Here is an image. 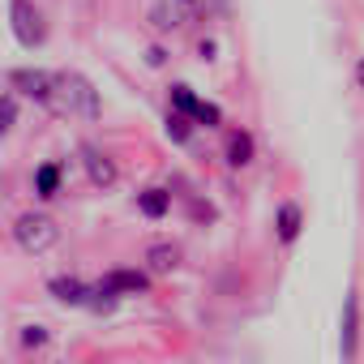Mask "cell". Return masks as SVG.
Masks as SVG:
<instances>
[{
    "label": "cell",
    "instance_id": "cell-19",
    "mask_svg": "<svg viewBox=\"0 0 364 364\" xmlns=\"http://www.w3.org/2000/svg\"><path fill=\"white\" fill-rule=\"evenodd\" d=\"M18 124V90H5V133H14Z\"/></svg>",
    "mask_w": 364,
    "mask_h": 364
},
{
    "label": "cell",
    "instance_id": "cell-16",
    "mask_svg": "<svg viewBox=\"0 0 364 364\" xmlns=\"http://www.w3.org/2000/svg\"><path fill=\"white\" fill-rule=\"evenodd\" d=\"M198 107H202V99L193 95V86H185V82H176V86H171V112L198 120Z\"/></svg>",
    "mask_w": 364,
    "mask_h": 364
},
{
    "label": "cell",
    "instance_id": "cell-12",
    "mask_svg": "<svg viewBox=\"0 0 364 364\" xmlns=\"http://www.w3.org/2000/svg\"><path fill=\"white\" fill-rule=\"evenodd\" d=\"M60 176H65L60 163H39V167H35V198L52 202V198L60 193Z\"/></svg>",
    "mask_w": 364,
    "mask_h": 364
},
{
    "label": "cell",
    "instance_id": "cell-22",
    "mask_svg": "<svg viewBox=\"0 0 364 364\" xmlns=\"http://www.w3.org/2000/svg\"><path fill=\"white\" fill-rule=\"evenodd\" d=\"M180 5H185L189 14H202V5H206V0H180Z\"/></svg>",
    "mask_w": 364,
    "mask_h": 364
},
{
    "label": "cell",
    "instance_id": "cell-21",
    "mask_svg": "<svg viewBox=\"0 0 364 364\" xmlns=\"http://www.w3.org/2000/svg\"><path fill=\"white\" fill-rule=\"evenodd\" d=\"M215 52H219L215 39H202V43H198V56H202V60H215Z\"/></svg>",
    "mask_w": 364,
    "mask_h": 364
},
{
    "label": "cell",
    "instance_id": "cell-5",
    "mask_svg": "<svg viewBox=\"0 0 364 364\" xmlns=\"http://www.w3.org/2000/svg\"><path fill=\"white\" fill-rule=\"evenodd\" d=\"M77 154H82V167H86V176H90V185H95V189H112L116 180H120V167H116V159H112L107 150L82 141Z\"/></svg>",
    "mask_w": 364,
    "mask_h": 364
},
{
    "label": "cell",
    "instance_id": "cell-20",
    "mask_svg": "<svg viewBox=\"0 0 364 364\" xmlns=\"http://www.w3.org/2000/svg\"><path fill=\"white\" fill-rule=\"evenodd\" d=\"M146 65H150V69H163V65H167V52H163V48H150V52H146Z\"/></svg>",
    "mask_w": 364,
    "mask_h": 364
},
{
    "label": "cell",
    "instance_id": "cell-18",
    "mask_svg": "<svg viewBox=\"0 0 364 364\" xmlns=\"http://www.w3.org/2000/svg\"><path fill=\"white\" fill-rule=\"evenodd\" d=\"M22 347H26V351L48 347V330H43V326H26V330H22Z\"/></svg>",
    "mask_w": 364,
    "mask_h": 364
},
{
    "label": "cell",
    "instance_id": "cell-4",
    "mask_svg": "<svg viewBox=\"0 0 364 364\" xmlns=\"http://www.w3.org/2000/svg\"><path fill=\"white\" fill-rule=\"evenodd\" d=\"M9 22H14V35L22 48H43L48 22H43V9L35 0H9Z\"/></svg>",
    "mask_w": 364,
    "mask_h": 364
},
{
    "label": "cell",
    "instance_id": "cell-8",
    "mask_svg": "<svg viewBox=\"0 0 364 364\" xmlns=\"http://www.w3.org/2000/svg\"><path fill=\"white\" fill-rule=\"evenodd\" d=\"M223 159H228V167H249L257 159V137L249 129H232L223 141Z\"/></svg>",
    "mask_w": 364,
    "mask_h": 364
},
{
    "label": "cell",
    "instance_id": "cell-17",
    "mask_svg": "<svg viewBox=\"0 0 364 364\" xmlns=\"http://www.w3.org/2000/svg\"><path fill=\"white\" fill-rule=\"evenodd\" d=\"M198 124H206V129H219V124H223V107L202 99V107H198Z\"/></svg>",
    "mask_w": 364,
    "mask_h": 364
},
{
    "label": "cell",
    "instance_id": "cell-6",
    "mask_svg": "<svg viewBox=\"0 0 364 364\" xmlns=\"http://www.w3.org/2000/svg\"><path fill=\"white\" fill-rule=\"evenodd\" d=\"M360 351V296L347 291L343 296V317H338V355L343 364H351Z\"/></svg>",
    "mask_w": 364,
    "mask_h": 364
},
{
    "label": "cell",
    "instance_id": "cell-23",
    "mask_svg": "<svg viewBox=\"0 0 364 364\" xmlns=\"http://www.w3.org/2000/svg\"><path fill=\"white\" fill-rule=\"evenodd\" d=\"M355 86L364 90V56H360V65H355Z\"/></svg>",
    "mask_w": 364,
    "mask_h": 364
},
{
    "label": "cell",
    "instance_id": "cell-3",
    "mask_svg": "<svg viewBox=\"0 0 364 364\" xmlns=\"http://www.w3.org/2000/svg\"><path fill=\"white\" fill-rule=\"evenodd\" d=\"M9 90L35 99L39 107L60 112V86H56V73H48V69H9Z\"/></svg>",
    "mask_w": 364,
    "mask_h": 364
},
{
    "label": "cell",
    "instance_id": "cell-2",
    "mask_svg": "<svg viewBox=\"0 0 364 364\" xmlns=\"http://www.w3.org/2000/svg\"><path fill=\"white\" fill-rule=\"evenodd\" d=\"M60 240V228H56V219L52 215H43V210H26V215H18L14 219V245L22 249V253H48L52 245Z\"/></svg>",
    "mask_w": 364,
    "mask_h": 364
},
{
    "label": "cell",
    "instance_id": "cell-9",
    "mask_svg": "<svg viewBox=\"0 0 364 364\" xmlns=\"http://www.w3.org/2000/svg\"><path fill=\"white\" fill-rule=\"evenodd\" d=\"M300 228H304V210H300L296 202H283L279 215H274V236H279V245H296V240H300Z\"/></svg>",
    "mask_w": 364,
    "mask_h": 364
},
{
    "label": "cell",
    "instance_id": "cell-11",
    "mask_svg": "<svg viewBox=\"0 0 364 364\" xmlns=\"http://www.w3.org/2000/svg\"><path fill=\"white\" fill-rule=\"evenodd\" d=\"M103 283H107L116 296H146V291H150V279H146L141 270H112V274H103Z\"/></svg>",
    "mask_w": 364,
    "mask_h": 364
},
{
    "label": "cell",
    "instance_id": "cell-7",
    "mask_svg": "<svg viewBox=\"0 0 364 364\" xmlns=\"http://www.w3.org/2000/svg\"><path fill=\"white\" fill-rule=\"evenodd\" d=\"M48 296L60 300V304H69V309H90L95 283H82V279H73V274H56V279H48Z\"/></svg>",
    "mask_w": 364,
    "mask_h": 364
},
{
    "label": "cell",
    "instance_id": "cell-13",
    "mask_svg": "<svg viewBox=\"0 0 364 364\" xmlns=\"http://www.w3.org/2000/svg\"><path fill=\"white\" fill-rule=\"evenodd\" d=\"M137 210H141L146 219H163V215L171 210V193H167V189H159V185H150V189H141V193H137Z\"/></svg>",
    "mask_w": 364,
    "mask_h": 364
},
{
    "label": "cell",
    "instance_id": "cell-10",
    "mask_svg": "<svg viewBox=\"0 0 364 364\" xmlns=\"http://www.w3.org/2000/svg\"><path fill=\"white\" fill-rule=\"evenodd\" d=\"M146 270H150V274H176V270H180V249L167 245V240L150 245V249H146Z\"/></svg>",
    "mask_w": 364,
    "mask_h": 364
},
{
    "label": "cell",
    "instance_id": "cell-14",
    "mask_svg": "<svg viewBox=\"0 0 364 364\" xmlns=\"http://www.w3.org/2000/svg\"><path fill=\"white\" fill-rule=\"evenodd\" d=\"M185 5H171V0H159V5L150 9V22H154V31H176L180 22H185Z\"/></svg>",
    "mask_w": 364,
    "mask_h": 364
},
{
    "label": "cell",
    "instance_id": "cell-15",
    "mask_svg": "<svg viewBox=\"0 0 364 364\" xmlns=\"http://www.w3.org/2000/svg\"><path fill=\"white\" fill-rule=\"evenodd\" d=\"M193 129H198V120L193 116H180V112H171L167 107V120H163V133L176 141V146H185L189 137H193Z\"/></svg>",
    "mask_w": 364,
    "mask_h": 364
},
{
    "label": "cell",
    "instance_id": "cell-1",
    "mask_svg": "<svg viewBox=\"0 0 364 364\" xmlns=\"http://www.w3.org/2000/svg\"><path fill=\"white\" fill-rule=\"evenodd\" d=\"M56 86H60V112H73V116H82V120H99V116H103V99H99V90H95L82 73L60 69V73H56Z\"/></svg>",
    "mask_w": 364,
    "mask_h": 364
}]
</instances>
